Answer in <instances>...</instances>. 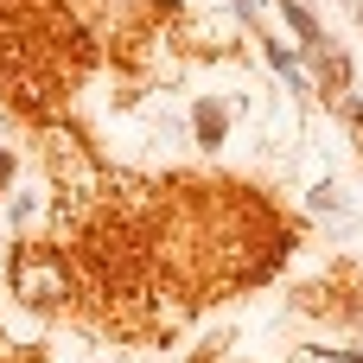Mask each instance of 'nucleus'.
Returning <instances> with one entry per match:
<instances>
[{"label":"nucleus","instance_id":"nucleus-2","mask_svg":"<svg viewBox=\"0 0 363 363\" xmlns=\"http://www.w3.org/2000/svg\"><path fill=\"white\" fill-rule=\"evenodd\" d=\"M281 19H287V26H294V32H300V38H306V45H313V51H319V45H325V32H319V26H313V13H306V6H294V0H281Z\"/></svg>","mask_w":363,"mask_h":363},{"label":"nucleus","instance_id":"nucleus-4","mask_svg":"<svg viewBox=\"0 0 363 363\" xmlns=\"http://www.w3.org/2000/svg\"><path fill=\"white\" fill-rule=\"evenodd\" d=\"M0 179H13V153H0Z\"/></svg>","mask_w":363,"mask_h":363},{"label":"nucleus","instance_id":"nucleus-1","mask_svg":"<svg viewBox=\"0 0 363 363\" xmlns=\"http://www.w3.org/2000/svg\"><path fill=\"white\" fill-rule=\"evenodd\" d=\"M13 287H19L32 306H57V300H70V268H64L57 249H26V255L13 262Z\"/></svg>","mask_w":363,"mask_h":363},{"label":"nucleus","instance_id":"nucleus-3","mask_svg":"<svg viewBox=\"0 0 363 363\" xmlns=\"http://www.w3.org/2000/svg\"><path fill=\"white\" fill-rule=\"evenodd\" d=\"M198 140L204 147H223V108L217 102H198Z\"/></svg>","mask_w":363,"mask_h":363}]
</instances>
